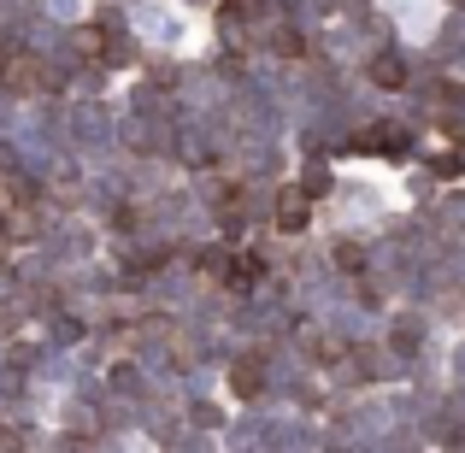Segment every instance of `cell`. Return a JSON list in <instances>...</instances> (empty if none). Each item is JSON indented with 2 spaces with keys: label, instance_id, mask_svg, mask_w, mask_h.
Masks as SVG:
<instances>
[{
  "label": "cell",
  "instance_id": "6da1fadb",
  "mask_svg": "<svg viewBox=\"0 0 465 453\" xmlns=\"http://www.w3.org/2000/svg\"><path fill=\"white\" fill-rule=\"evenodd\" d=\"M42 83H47V65L35 54H24V47H12L6 59H0V89L6 94H18V101H30V94H42Z\"/></svg>",
  "mask_w": 465,
  "mask_h": 453
},
{
  "label": "cell",
  "instance_id": "7a4b0ae2",
  "mask_svg": "<svg viewBox=\"0 0 465 453\" xmlns=\"http://www.w3.org/2000/svg\"><path fill=\"white\" fill-rule=\"evenodd\" d=\"M365 77H371V89H407V59L401 54H371V65H365Z\"/></svg>",
  "mask_w": 465,
  "mask_h": 453
},
{
  "label": "cell",
  "instance_id": "3957f363",
  "mask_svg": "<svg viewBox=\"0 0 465 453\" xmlns=\"http://www.w3.org/2000/svg\"><path fill=\"white\" fill-rule=\"evenodd\" d=\"M230 389H236L242 400H260V395H265V377H260V365H253V359L230 365Z\"/></svg>",
  "mask_w": 465,
  "mask_h": 453
},
{
  "label": "cell",
  "instance_id": "277c9868",
  "mask_svg": "<svg viewBox=\"0 0 465 453\" xmlns=\"http://www.w3.org/2000/svg\"><path fill=\"white\" fill-rule=\"evenodd\" d=\"M0 224H6V230H0L6 241H35V212H30V206H12Z\"/></svg>",
  "mask_w": 465,
  "mask_h": 453
},
{
  "label": "cell",
  "instance_id": "5b68a950",
  "mask_svg": "<svg viewBox=\"0 0 465 453\" xmlns=\"http://www.w3.org/2000/svg\"><path fill=\"white\" fill-rule=\"evenodd\" d=\"M365 148H383V153H401L407 142H401V130L395 124H377V130H365Z\"/></svg>",
  "mask_w": 465,
  "mask_h": 453
},
{
  "label": "cell",
  "instance_id": "8992f818",
  "mask_svg": "<svg viewBox=\"0 0 465 453\" xmlns=\"http://www.w3.org/2000/svg\"><path fill=\"white\" fill-rule=\"evenodd\" d=\"M272 54H283V59H301V54H307V42H301L295 30H277V35H272Z\"/></svg>",
  "mask_w": 465,
  "mask_h": 453
},
{
  "label": "cell",
  "instance_id": "52a82bcc",
  "mask_svg": "<svg viewBox=\"0 0 465 453\" xmlns=\"http://www.w3.org/2000/svg\"><path fill=\"white\" fill-rule=\"evenodd\" d=\"M307 348H312V359H341V341L336 336H307Z\"/></svg>",
  "mask_w": 465,
  "mask_h": 453
},
{
  "label": "cell",
  "instance_id": "ba28073f",
  "mask_svg": "<svg viewBox=\"0 0 465 453\" xmlns=\"http://www.w3.org/2000/svg\"><path fill=\"white\" fill-rule=\"evenodd\" d=\"M260 12H265V0H230L224 18H260Z\"/></svg>",
  "mask_w": 465,
  "mask_h": 453
},
{
  "label": "cell",
  "instance_id": "9c48e42d",
  "mask_svg": "<svg viewBox=\"0 0 465 453\" xmlns=\"http://www.w3.org/2000/svg\"><path fill=\"white\" fill-rule=\"evenodd\" d=\"M336 265H341V271H360V265H365V253L353 248V241H341V248H336Z\"/></svg>",
  "mask_w": 465,
  "mask_h": 453
},
{
  "label": "cell",
  "instance_id": "30bf717a",
  "mask_svg": "<svg viewBox=\"0 0 465 453\" xmlns=\"http://www.w3.org/2000/svg\"><path fill=\"white\" fill-rule=\"evenodd\" d=\"M283 230H307V206H301V201L283 206Z\"/></svg>",
  "mask_w": 465,
  "mask_h": 453
},
{
  "label": "cell",
  "instance_id": "8fae6325",
  "mask_svg": "<svg viewBox=\"0 0 465 453\" xmlns=\"http://www.w3.org/2000/svg\"><path fill=\"white\" fill-rule=\"evenodd\" d=\"M0 448H30V430H18V424H6V430H0Z\"/></svg>",
  "mask_w": 465,
  "mask_h": 453
},
{
  "label": "cell",
  "instance_id": "7c38bea8",
  "mask_svg": "<svg viewBox=\"0 0 465 453\" xmlns=\"http://www.w3.org/2000/svg\"><path fill=\"white\" fill-rule=\"evenodd\" d=\"M0 206H6V177H0Z\"/></svg>",
  "mask_w": 465,
  "mask_h": 453
},
{
  "label": "cell",
  "instance_id": "4fadbf2b",
  "mask_svg": "<svg viewBox=\"0 0 465 453\" xmlns=\"http://www.w3.org/2000/svg\"><path fill=\"white\" fill-rule=\"evenodd\" d=\"M6 54H12V47H6V42H0V59H6Z\"/></svg>",
  "mask_w": 465,
  "mask_h": 453
}]
</instances>
